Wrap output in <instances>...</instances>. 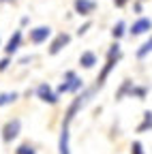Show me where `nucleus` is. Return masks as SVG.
<instances>
[{"label": "nucleus", "mask_w": 152, "mask_h": 154, "mask_svg": "<svg viewBox=\"0 0 152 154\" xmlns=\"http://www.w3.org/2000/svg\"><path fill=\"white\" fill-rule=\"evenodd\" d=\"M133 88H135V84H133L131 79H124V82H122V86H120V88H118V92H116V101H122L124 96H131Z\"/></svg>", "instance_id": "ddd939ff"}, {"label": "nucleus", "mask_w": 152, "mask_h": 154, "mask_svg": "<svg viewBox=\"0 0 152 154\" xmlns=\"http://www.w3.org/2000/svg\"><path fill=\"white\" fill-rule=\"evenodd\" d=\"M148 54H152V34H150V38H148V41L135 51V56H137V60H144V58L148 56Z\"/></svg>", "instance_id": "dca6fc26"}, {"label": "nucleus", "mask_w": 152, "mask_h": 154, "mask_svg": "<svg viewBox=\"0 0 152 154\" xmlns=\"http://www.w3.org/2000/svg\"><path fill=\"white\" fill-rule=\"evenodd\" d=\"M58 154H71V126L62 124L58 137Z\"/></svg>", "instance_id": "0eeeda50"}, {"label": "nucleus", "mask_w": 152, "mask_h": 154, "mask_svg": "<svg viewBox=\"0 0 152 154\" xmlns=\"http://www.w3.org/2000/svg\"><path fill=\"white\" fill-rule=\"evenodd\" d=\"M99 62V58H97V54L94 51H82V56H79V64L84 66V69H94V64Z\"/></svg>", "instance_id": "f8f14e48"}, {"label": "nucleus", "mask_w": 152, "mask_h": 154, "mask_svg": "<svg viewBox=\"0 0 152 154\" xmlns=\"http://www.w3.org/2000/svg\"><path fill=\"white\" fill-rule=\"evenodd\" d=\"M20 131H22V120H20V118L7 120L5 126H2V141H5V143H11L17 135H20Z\"/></svg>", "instance_id": "39448f33"}, {"label": "nucleus", "mask_w": 152, "mask_h": 154, "mask_svg": "<svg viewBox=\"0 0 152 154\" xmlns=\"http://www.w3.org/2000/svg\"><path fill=\"white\" fill-rule=\"evenodd\" d=\"M97 86H92V88H84L79 94H75V99L71 101V105H69V109H67V113H64V120H62V124H69L71 126V122L75 120V116H77L92 99H94V94H97Z\"/></svg>", "instance_id": "f257e3e1"}, {"label": "nucleus", "mask_w": 152, "mask_h": 154, "mask_svg": "<svg viewBox=\"0 0 152 154\" xmlns=\"http://www.w3.org/2000/svg\"><path fill=\"white\" fill-rule=\"evenodd\" d=\"M69 41H71V36L67 34V32H60L58 36H56L54 38V41H51V45H49V54L51 56H56V54H60L67 45H69Z\"/></svg>", "instance_id": "9b49d317"}, {"label": "nucleus", "mask_w": 152, "mask_h": 154, "mask_svg": "<svg viewBox=\"0 0 152 154\" xmlns=\"http://www.w3.org/2000/svg\"><path fill=\"white\" fill-rule=\"evenodd\" d=\"M150 30H152V19H148V17H139L137 22L131 26L129 34H131V36H139V34H146V32H150Z\"/></svg>", "instance_id": "1a4fd4ad"}, {"label": "nucleus", "mask_w": 152, "mask_h": 154, "mask_svg": "<svg viewBox=\"0 0 152 154\" xmlns=\"http://www.w3.org/2000/svg\"><path fill=\"white\" fill-rule=\"evenodd\" d=\"M84 90V82L75 71H67L62 77V84L58 86V94H79Z\"/></svg>", "instance_id": "7ed1b4c3"}, {"label": "nucleus", "mask_w": 152, "mask_h": 154, "mask_svg": "<svg viewBox=\"0 0 152 154\" xmlns=\"http://www.w3.org/2000/svg\"><path fill=\"white\" fill-rule=\"evenodd\" d=\"M49 36H51V28H49V26H36V28H32L30 34H28V38H30L32 45H41V43H45Z\"/></svg>", "instance_id": "423d86ee"}, {"label": "nucleus", "mask_w": 152, "mask_h": 154, "mask_svg": "<svg viewBox=\"0 0 152 154\" xmlns=\"http://www.w3.org/2000/svg\"><path fill=\"white\" fill-rule=\"evenodd\" d=\"M73 7H75V13H77V15L88 17L90 13H94V9H97V2H94V0H75Z\"/></svg>", "instance_id": "9d476101"}, {"label": "nucleus", "mask_w": 152, "mask_h": 154, "mask_svg": "<svg viewBox=\"0 0 152 154\" xmlns=\"http://www.w3.org/2000/svg\"><path fill=\"white\" fill-rule=\"evenodd\" d=\"M124 32H126V24H124V22H118L116 26L111 28V36L116 38V41H118V38H122V36H124Z\"/></svg>", "instance_id": "f3484780"}, {"label": "nucleus", "mask_w": 152, "mask_h": 154, "mask_svg": "<svg viewBox=\"0 0 152 154\" xmlns=\"http://www.w3.org/2000/svg\"><path fill=\"white\" fill-rule=\"evenodd\" d=\"M152 131V111H144V120L137 126V133H148Z\"/></svg>", "instance_id": "4468645a"}, {"label": "nucleus", "mask_w": 152, "mask_h": 154, "mask_svg": "<svg viewBox=\"0 0 152 154\" xmlns=\"http://www.w3.org/2000/svg\"><path fill=\"white\" fill-rule=\"evenodd\" d=\"M0 2H7V0H0Z\"/></svg>", "instance_id": "b1692460"}, {"label": "nucleus", "mask_w": 152, "mask_h": 154, "mask_svg": "<svg viewBox=\"0 0 152 154\" xmlns=\"http://www.w3.org/2000/svg\"><path fill=\"white\" fill-rule=\"evenodd\" d=\"M17 99H20V94H17V92H2V94H0V107L13 105Z\"/></svg>", "instance_id": "2eb2a0df"}, {"label": "nucleus", "mask_w": 152, "mask_h": 154, "mask_svg": "<svg viewBox=\"0 0 152 154\" xmlns=\"http://www.w3.org/2000/svg\"><path fill=\"white\" fill-rule=\"evenodd\" d=\"M146 94H148V88H146V86H135V88H133V92H131V99L135 96V99L144 101V99H146Z\"/></svg>", "instance_id": "a211bd4d"}, {"label": "nucleus", "mask_w": 152, "mask_h": 154, "mask_svg": "<svg viewBox=\"0 0 152 154\" xmlns=\"http://www.w3.org/2000/svg\"><path fill=\"white\" fill-rule=\"evenodd\" d=\"M126 2H129V0H113V5H116L118 9H122V7H124Z\"/></svg>", "instance_id": "5701e85b"}, {"label": "nucleus", "mask_w": 152, "mask_h": 154, "mask_svg": "<svg viewBox=\"0 0 152 154\" xmlns=\"http://www.w3.org/2000/svg\"><path fill=\"white\" fill-rule=\"evenodd\" d=\"M9 64H11V56L2 58V60H0V71H7V69H9Z\"/></svg>", "instance_id": "412c9836"}, {"label": "nucleus", "mask_w": 152, "mask_h": 154, "mask_svg": "<svg viewBox=\"0 0 152 154\" xmlns=\"http://www.w3.org/2000/svg\"><path fill=\"white\" fill-rule=\"evenodd\" d=\"M120 56H122V49H120V45H118V41H116V43L107 49V58H105V64H103V71H101V75H99V79H97V88H103V86H105L107 77H109V73H111L113 69H116Z\"/></svg>", "instance_id": "f03ea898"}, {"label": "nucleus", "mask_w": 152, "mask_h": 154, "mask_svg": "<svg viewBox=\"0 0 152 154\" xmlns=\"http://www.w3.org/2000/svg\"><path fill=\"white\" fill-rule=\"evenodd\" d=\"M15 154H36V152H34V148L30 143H22L20 148L15 150Z\"/></svg>", "instance_id": "6ab92c4d"}, {"label": "nucleus", "mask_w": 152, "mask_h": 154, "mask_svg": "<svg viewBox=\"0 0 152 154\" xmlns=\"http://www.w3.org/2000/svg\"><path fill=\"white\" fill-rule=\"evenodd\" d=\"M34 94H36V99H39V101L49 103V105H56V103H58V99H60V94L56 92L49 84H39V86H36V90H34Z\"/></svg>", "instance_id": "20e7f679"}, {"label": "nucleus", "mask_w": 152, "mask_h": 154, "mask_svg": "<svg viewBox=\"0 0 152 154\" xmlns=\"http://www.w3.org/2000/svg\"><path fill=\"white\" fill-rule=\"evenodd\" d=\"M131 154H146L144 152V143L141 141H133L131 143Z\"/></svg>", "instance_id": "aec40b11"}, {"label": "nucleus", "mask_w": 152, "mask_h": 154, "mask_svg": "<svg viewBox=\"0 0 152 154\" xmlns=\"http://www.w3.org/2000/svg\"><path fill=\"white\" fill-rule=\"evenodd\" d=\"M22 38H24L22 30H15V32L11 34V38L7 41V45H5V54H7V56H13V54L20 51V47H22Z\"/></svg>", "instance_id": "6e6552de"}, {"label": "nucleus", "mask_w": 152, "mask_h": 154, "mask_svg": "<svg viewBox=\"0 0 152 154\" xmlns=\"http://www.w3.org/2000/svg\"><path fill=\"white\" fill-rule=\"evenodd\" d=\"M88 28H90V24H84V26L77 30V34H79V36H82V34H86V32H88Z\"/></svg>", "instance_id": "4be33fe9"}]
</instances>
